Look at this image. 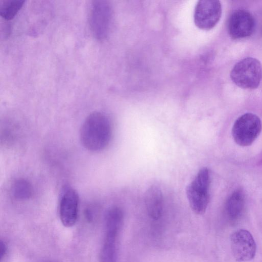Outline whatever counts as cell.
I'll use <instances>...</instances> for the list:
<instances>
[{
    "label": "cell",
    "mask_w": 262,
    "mask_h": 262,
    "mask_svg": "<svg viewBox=\"0 0 262 262\" xmlns=\"http://www.w3.org/2000/svg\"><path fill=\"white\" fill-rule=\"evenodd\" d=\"M112 127L107 116L99 112L90 114L83 122L80 132V139L85 148L91 151L104 149L110 143Z\"/></svg>",
    "instance_id": "6da1fadb"
},
{
    "label": "cell",
    "mask_w": 262,
    "mask_h": 262,
    "mask_svg": "<svg viewBox=\"0 0 262 262\" xmlns=\"http://www.w3.org/2000/svg\"><path fill=\"white\" fill-rule=\"evenodd\" d=\"M210 170L207 167H203L186 188L189 206L196 214H203L207 209L210 201Z\"/></svg>",
    "instance_id": "7a4b0ae2"
},
{
    "label": "cell",
    "mask_w": 262,
    "mask_h": 262,
    "mask_svg": "<svg viewBox=\"0 0 262 262\" xmlns=\"http://www.w3.org/2000/svg\"><path fill=\"white\" fill-rule=\"evenodd\" d=\"M230 77L232 81L241 88L256 89L262 78L261 65L255 58H245L234 65Z\"/></svg>",
    "instance_id": "3957f363"
},
{
    "label": "cell",
    "mask_w": 262,
    "mask_h": 262,
    "mask_svg": "<svg viewBox=\"0 0 262 262\" xmlns=\"http://www.w3.org/2000/svg\"><path fill=\"white\" fill-rule=\"evenodd\" d=\"M112 18V8L108 2H92L89 14V24L91 31L95 38L102 40L107 36Z\"/></svg>",
    "instance_id": "277c9868"
},
{
    "label": "cell",
    "mask_w": 262,
    "mask_h": 262,
    "mask_svg": "<svg viewBox=\"0 0 262 262\" xmlns=\"http://www.w3.org/2000/svg\"><path fill=\"white\" fill-rule=\"evenodd\" d=\"M261 128V122L257 116L246 113L235 121L232 129V137L238 145L247 146L258 137Z\"/></svg>",
    "instance_id": "5b68a950"
},
{
    "label": "cell",
    "mask_w": 262,
    "mask_h": 262,
    "mask_svg": "<svg viewBox=\"0 0 262 262\" xmlns=\"http://www.w3.org/2000/svg\"><path fill=\"white\" fill-rule=\"evenodd\" d=\"M230 244L231 251L236 261L246 262L254 258L256 245L249 231L241 229L234 232L230 237Z\"/></svg>",
    "instance_id": "8992f818"
},
{
    "label": "cell",
    "mask_w": 262,
    "mask_h": 262,
    "mask_svg": "<svg viewBox=\"0 0 262 262\" xmlns=\"http://www.w3.org/2000/svg\"><path fill=\"white\" fill-rule=\"evenodd\" d=\"M221 14L222 6L220 1H200L195 8L194 22L196 26L201 29L210 30L217 24Z\"/></svg>",
    "instance_id": "52a82bcc"
},
{
    "label": "cell",
    "mask_w": 262,
    "mask_h": 262,
    "mask_svg": "<svg viewBox=\"0 0 262 262\" xmlns=\"http://www.w3.org/2000/svg\"><path fill=\"white\" fill-rule=\"evenodd\" d=\"M79 196L73 188L66 186L61 191L59 197V214L60 221L66 227L74 226L77 219Z\"/></svg>",
    "instance_id": "ba28073f"
},
{
    "label": "cell",
    "mask_w": 262,
    "mask_h": 262,
    "mask_svg": "<svg viewBox=\"0 0 262 262\" xmlns=\"http://www.w3.org/2000/svg\"><path fill=\"white\" fill-rule=\"evenodd\" d=\"M254 26V19L249 12L245 10H237L230 17L228 32L233 39L243 38L253 33Z\"/></svg>",
    "instance_id": "9c48e42d"
},
{
    "label": "cell",
    "mask_w": 262,
    "mask_h": 262,
    "mask_svg": "<svg viewBox=\"0 0 262 262\" xmlns=\"http://www.w3.org/2000/svg\"><path fill=\"white\" fill-rule=\"evenodd\" d=\"M145 203L149 216L154 220H159L163 209V194L159 185L153 184L146 190Z\"/></svg>",
    "instance_id": "30bf717a"
},
{
    "label": "cell",
    "mask_w": 262,
    "mask_h": 262,
    "mask_svg": "<svg viewBox=\"0 0 262 262\" xmlns=\"http://www.w3.org/2000/svg\"><path fill=\"white\" fill-rule=\"evenodd\" d=\"M120 230L105 228V235L100 253V262H117V240Z\"/></svg>",
    "instance_id": "8fae6325"
},
{
    "label": "cell",
    "mask_w": 262,
    "mask_h": 262,
    "mask_svg": "<svg viewBox=\"0 0 262 262\" xmlns=\"http://www.w3.org/2000/svg\"><path fill=\"white\" fill-rule=\"evenodd\" d=\"M245 199L241 190L234 191L227 199L225 204V214L227 219L235 223L242 217L244 212Z\"/></svg>",
    "instance_id": "7c38bea8"
},
{
    "label": "cell",
    "mask_w": 262,
    "mask_h": 262,
    "mask_svg": "<svg viewBox=\"0 0 262 262\" xmlns=\"http://www.w3.org/2000/svg\"><path fill=\"white\" fill-rule=\"evenodd\" d=\"M11 192L13 196L17 200L24 201L30 198L33 193L31 183L24 179L16 180L13 183Z\"/></svg>",
    "instance_id": "4fadbf2b"
},
{
    "label": "cell",
    "mask_w": 262,
    "mask_h": 262,
    "mask_svg": "<svg viewBox=\"0 0 262 262\" xmlns=\"http://www.w3.org/2000/svg\"><path fill=\"white\" fill-rule=\"evenodd\" d=\"M22 0H4L0 2V15L6 20L13 19L23 7Z\"/></svg>",
    "instance_id": "5bb4252c"
},
{
    "label": "cell",
    "mask_w": 262,
    "mask_h": 262,
    "mask_svg": "<svg viewBox=\"0 0 262 262\" xmlns=\"http://www.w3.org/2000/svg\"><path fill=\"white\" fill-rule=\"evenodd\" d=\"M8 253V247L5 243L3 241H1L0 242V261L2 262L4 259L5 258L6 256L7 255Z\"/></svg>",
    "instance_id": "9a60e30c"
}]
</instances>
